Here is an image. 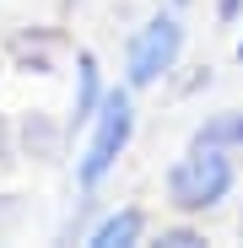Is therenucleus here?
<instances>
[{"instance_id":"nucleus-1","label":"nucleus","mask_w":243,"mask_h":248,"mask_svg":"<svg viewBox=\"0 0 243 248\" xmlns=\"http://www.w3.org/2000/svg\"><path fill=\"white\" fill-rule=\"evenodd\" d=\"M238 189V168H232V151L222 146H200L189 140L184 156L168 162V173H162V194H168V205L178 216H211L216 205H227Z\"/></svg>"},{"instance_id":"nucleus-2","label":"nucleus","mask_w":243,"mask_h":248,"mask_svg":"<svg viewBox=\"0 0 243 248\" xmlns=\"http://www.w3.org/2000/svg\"><path fill=\"white\" fill-rule=\"evenodd\" d=\"M130 135H135V87H108L103 108L87 124V146L76 156V184L87 194H97L108 184V173L119 168V156L130 146Z\"/></svg>"},{"instance_id":"nucleus-3","label":"nucleus","mask_w":243,"mask_h":248,"mask_svg":"<svg viewBox=\"0 0 243 248\" xmlns=\"http://www.w3.org/2000/svg\"><path fill=\"white\" fill-rule=\"evenodd\" d=\"M178 54H184V22H178V11H151L135 27L130 49H125V87H135V92L157 87V81L178 65Z\"/></svg>"},{"instance_id":"nucleus-4","label":"nucleus","mask_w":243,"mask_h":248,"mask_svg":"<svg viewBox=\"0 0 243 248\" xmlns=\"http://www.w3.org/2000/svg\"><path fill=\"white\" fill-rule=\"evenodd\" d=\"M103 97H108V87H103L97 54L81 49V54H76V92H70V119H65V130H87L92 113L103 108Z\"/></svg>"},{"instance_id":"nucleus-5","label":"nucleus","mask_w":243,"mask_h":248,"mask_svg":"<svg viewBox=\"0 0 243 248\" xmlns=\"http://www.w3.org/2000/svg\"><path fill=\"white\" fill-rule=\"evenodd\" d=\"M146 237V216L135 211V205H125V211H108L92 232H87V248H130Z\"/></svg>"},{"instance_id":"nucleus-6","label":"nucleus","mask_w":243,"mask_h":248,"mask_svg":"<svg viewBox=\"0 0 243 248\" xmlns=\"http://www.w3.org/2000/svg\"><path fill=\"white\" fill-rule=\"evenodd\" d=\"M200 146H222V151H243V108H222L194 130Z\"/></svg>"},{"instance_id":"nucleus-7","label":"nucleus","mask_w":243,"mask_h":248,"mask_svg":"<svg viewBox=\"0 0 243 248\" xmlns=\"http://www.w3.org/2000/svg\"><path fill=\"white\" fill-rule=\"evenodd\" d=\"M157 248H206V232L189 227V216H184L178 227H162L157 232Z\"/></svg>"},{"instance_id":"nucleus-8","label":"nucleus","mask_w":243,"mask_h":248,"mask_svg":"<svg viewBox=\"0 0 243 248\" xmlns=\"http://www.w3.org/2000/svg\"><path fill=\"white\" fill-rule=\"evenodd\" d=\"M216 22L222 27H238L243 22V0H216Z\"/></svg>"},{"instance_id":"nucleus-9","label":"nucleus","mask_w":243,"mask_h":248,"mask_svg":"<svg viewBox=\"0 0 243 248\" xmlns=\"http://www.w3.org/2000/svg\"><path fill=\"white\" fill-rule=\"evenodd\" d=\"M238 60H243V22H238Z\"/></svg>"},{"instance_id":"nucleus-10","label":"nucleus","mask_w":243,"mask_h":248,"mask_svg":"<svg viewBox=\"0 0 243 248\" xmlns=\"http://www.w3.org/2000/svg\"><path fill=\"white\" fill-rule=\"evenodd\" d=\"M173 6H189V0H173Z\"/></svg>"},{"instance_id":"nucleus-11","label":"nucleus","mask_w":243,"mask_h":248,"mask_svg":"<svg viewBox=\"0 0 243 248\" xmlns=\"http://www.w3.org/2000/svg\"><path fill=\"white\" fill-rule=\"evenodd\" d=\"M238 227H243V211H238Z\"/></svg>"}]
</instances>
